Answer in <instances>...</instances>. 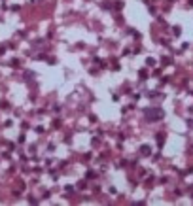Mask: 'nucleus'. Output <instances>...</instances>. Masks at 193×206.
Instances as JSON below:
<instances>
[{"mask_svg": "<svg viewBox=\"0 0 193 206\" xmlns=\"http://www.w3.org/2000/svg\"><path fill=\"white\" fill-rule=\"evenodd\" d=\"M165 114H163V110H159V108H152V110H148L146 112V117L148 119H152V121H153V119H161Z\"/></svg>", "mask_w": 193, "mask_h": 206, "instance_id": "nucleus-1", "label": "nucleus"}]
</instances>
